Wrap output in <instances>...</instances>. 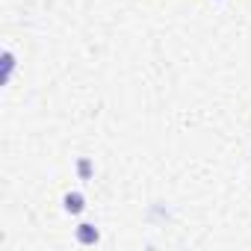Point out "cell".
<instances>
[{"mask_svg":"<svg viewBox=\"0 0 251 251\" xmlns=\"http://www.w3.org/2000/svg\"><path fill=\"white\" fill-rule=\"evenodd\" d=\"M83 210H86V198H83L80 192H68V195H65V213L77 216V213H83Z\"/></svg>","mask_w":251,"mask_h":251,"instance_id":"2","label":"cell"},{"mask_svg":"<svg viewBox=\"0 0 251 251\" xmlns=\"http://www.w3.org/2000/svg\"><path fill=\"white\" fill-rule=\"evenodd\" d=\"M74 233H77V242H80V245H95V242L100 239L98 227H95V225H89V222H83V225H80Z\"/></svg>","mask_w":251,"mask_h":251,"instance_id":"1","label":"cell"},{"mask_svg":"<svg viewBox=\"0 0 251 251\" xmlns=\"http://www.w3.org/2000/svg\"><path fill=\"white\" fill-rule=\"evenodd\" d=\"M77 172H80V180H89V177H92V163L83 157V160L77 163Z\"/></svg>","mask_w":251,"mask_h":251,"instance_id":"3","label":"cell"}]
</instances>
